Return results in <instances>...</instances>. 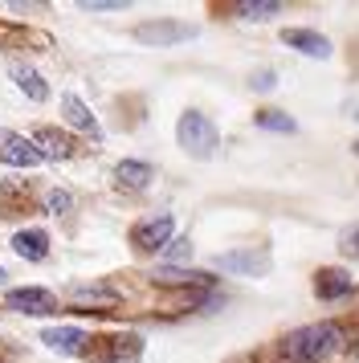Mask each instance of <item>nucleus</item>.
Returning <instances> with one entry per match:
<instances>
[{
    "label": "nucleus",
    "instance_id": "obj_1",
    "mask_svg": "<svg viewBox=\"0 0 359 363\" xmlns=\"http://www.w3.org/2000/svg\"><path fill=\"white\" fill-rule=\"evenodd\" d=\"M339 343H343V330L335 323H310V327H298L282 339V355L294 363H319Z\"/></svg>",
    "mask_w": 359,
    "mask_h": 363
},
{
    "label": "nucleus",
    "instance_id": "obj_2",
    "mask_svg": "<svg viewBox=\"0 0 359 363\" xmlns=\"http://www.w3.org/2000/svg\"><path fill=\"white\" fill-rule=\"evenodd\" d=\"M176 139L192 160H212V155H216V143H221V131H216V123H212L209 115L184 111L180 123H176Z\"/></svg>",
    "mask_w": 359,
    "mask_h": 363
},
{
    "label": "nucleus",
    "instance_id": "obj_3",
    "mask_svg": "<svg viewBox=\"0 0 359 363\" xmlns=\"http://www.w3.org/2000/svg\"><path fill=\"white\" fill-rule=\"evenodd\" d=\"M172 233H176V216L163 213V216H151V220H139L135 229H131V245L143 249V253H155L172 241Z\"/></svg>",
    "mask_w": 359,
    "mask_h": 363
},
{
    "label": "nucleus",
    "instance_id": "obj_4",
    "mask_svg": "<svg viewBox=\"0 0 359 363\" xmlns=\"http://www.w3.org/2000/svg\"><path fill=\"white\" fill-rule=\"evenodd\" d=\"M196 25H180V21H147L135 29V41L143 45H176V41H192Z\"/></svg>",
    "mask_w": 359,
    "mask_h": 363
},
{
    "label": "nucleus",
    "instance_id": "obj_5",
    "mask_svg": "<svg viewBox=\"0 0 359 363\" xmlns=\"http://www.w3.org/2000/svg\"><path fill=\"white\" fill-rule=\"evenodd\" d=\"M9 311L16 314H53L57 298L41 290V286H25V290H9Z\"/></svg>",
    "mask_w": 359,
    "mask_h": 363
},
{
    "label": "nucleus",
    "instance_id": "obj_6",
    "mask_svg": "<svg viewBox=\"0 0 359 363\" xmlns=\"http://www.w3.org/2000/svg\"><path fill=\"white\" fill-rule=\"evenodd\" d=\"M29 143L37 151V160H70L74 155V139L53 131V127H37V135H33Z\"/></svg>",
    "mask_w": 359,
    "mask_h": 363
},
{
    "label": "nucleus",
    "instance_id": "obj_7",
    "mask_svg": "<svg viewBox=\"0 0 359 363\" xmlns=\"http://www.w3.org/2000/svg\"><path fill=\"white\" fill-rule=\"evenodd\" d=\"M216 269L258 278V274H265V269H270V253H261V249H245V253H221V257H216Z\"/></svg>",
    "mask_w": 359,
    "mask_h": 363
},
{
    "label": "nucleus",
    "instance_id": "obj_8",
    "mask_svg": "<svg viewBox=\"0 0 359 363\" xmlns=\"http://www.w3.org/2000/svg\"><path fill=\"white\" fill-rule=\"evenodd\" d=\"M0 160H4L9 167H33L37 164V151H33V143L25 139V135L4 131L0 135Z\"/></svg>",
    "mask_w": 359,
    "mask_h": 363
},
{
    "label": "nucleus",
    "instance_id": "obj_9",
    "mask_svg": "<svg viewBox=\"0 0 359 363\" xmlns=\"http://www.w3.org/2000/svg\"><path fill=\"white\" fill-rule=\"evenodd\" d=\"M41 343H45L49 351H57V355H78L82 347H86V330H78V327H49V330H41Z\"/></svg>",
    "mask_w": 359,
    "mask_h": 363
},
{
    "label": "nucleus",
    "instance_id": "obj_10",
    "mask_svg": "<svg viewBox=\"0 0 359 363\" xmlns=\"http://www.w3.org/2000/svg\"><path fill=\"white\" fill-rule=\"evenodd\" d=\"M282 41L290 45V50L306 53V57H331V41L323 33H314V29H286Z\"/></svg>",
    "mask_w": 359,
    "mask_h": 363
},
{
    "label": "nucleus",
    "instance_id": "obj_11",
    "mask_svg": "<svg viewBox=\"0 0 359 363\" xmlns=\"http://www.w3.org/2000/svg\"><path fill=\"white\" fill-rule=\"evenodd\" d=\"M314 294L323 298V302L347 298L351 294V274H347V269H319V274H314Z\"/></svg>",
    "mask_w": 359,
    "mask_h": 363
},
{
    "label": "nucleus",
    "instance_id": "obj_12",
    "mask_svg": "<svg viewBox=\"0 0 359 363\" xmlns=\"http://www.w3.org/2000/svg\"><path fill=\"white\" fill-rule=\"evenodd\" d=\"M13 253L25 262H45L49 257V237L41 229H21L13 233Z\"/></svg>",
    "mask_w": 359,
    "mask_h": 363
},
{
    "label": "nucleus",
    "instance_id": "obj_13",
    "mask_svg": "<svg viewBox=\"0 0 359 363\" xmlns=\"http://www.w3.org/2000/svg\"><path fill=\"white\" fill-rule=\"evenodd\" d=\"M9 78H16V86H21L33 102H45L49 99V82L33 66H25V62H13V66H9Z\"/></svg>",
    "mask_w": 359,
    "mask_h": 363
},
{
    "label": "nucleus",
    "instance_id": "obj_14",
    "mask_svg": "<svg viewBox=\"0 0 359 363\" xmlns=\"http://www.w3.org/2000/svg\"><path fill=\"white\" fill-rule=\"evenodd\" d=\"M155 176V167L143 164V160H123V164L114 167V180L123 184V188H147Z\"/></svg>",
    "mask_w": 359,
    "mask_h": 363
},
{
    "label": "nucleus",
    "instance_id": "obj_15",
    "mask_svg": "<svg viewBox=\"0 0 359 363\" xmlns=\"http://www.w3.org/2000/svg\"><path fill=\"white\" fill-rule=\"evenodd\" d=\"M151 278L160 286H212V274H200V269H176V265H163Z\"/></svg>",
    "mask_w": 359,
    "mask_h": 363
},
{
    "label": "nucleus",
    "instance_id": "obj_16",
    "mask_svg": "<svg viewBox=\"0 0 359 363\" xmlns=\"http://www.w3.org/2000/svg\"><path fill=\"white\" fill-rule=\"evenodd\" d=\"M62 111H65V118L78 127V131H86V135H98V123H94V115H90V106L78 99V94H65L62 99Z\"/></svg>",
    "mask_w": 359,
    "mask_h": 363
},
{
    "label": "nucleus",
    "instance_id": "obj_17",
    "mask_svg": "<svg viewBox=\"0 0 359 363\" xmlns=\"http://www.w3.org/2000/svg\"><path fill=\"white\" fill-rule=\"evenodd\" d=\"M253 123H258L261 131H274V135H294V131H298V123H294L286 111H258Z\"/></svg>",
    "mask_w": 359,
    "mask_h": 363
},
{
    "label": "nucleus",
    "instance_id": "obj_18",
    "mask_svg": "<svg viewBox=\"0 0 359 363\" xmlns=\"http://www.w3.org/2000/svg\"><path fill=\"white\" fill-rule=\"evenodd\" d=\"M277 13H282L277 0H241V4H237V17H245V21H270V17H277Z\"/></svg>",
    "mask_w": 359,
    "mask_h": 363
},
{
    "label": "nucleus",
    "instance_id": "obj_19",
    "mask_svg": "<svg viewBox=\"0 0 359 363\" xmlns=\"http://www.w3.org/2000/svg\"><path fill=\"white\" fill-rule=\"evenodd\" d=\"M70 298H74V302H94V306H111V302H114L111 290H82V286H74Z\"/></svg>",
    "mask_w": 359,
    "mask_h": 363
},
{
    "label": "nucleus",
    "instance_id": "obj_20",
    "mask_svg": "<svg viewBox=\"0 0 359 363\" xmlns=\"http://www.w3.org/2000/svg\"><path fill=\"white\" fill-rule=\"evenodd\" d=\"M339 249L347 253V257H359V220H355V225H347V229L339 233Z\"/></svg>",
    "mask_w": 359,
    "mask_h": 363
},
{
    "label": "nucleus",
    "instance_id": "obj_21",
    "mask_svg": "<svg viewBox=\"0 0 359 363\" xmlns=\"http://www.w3.org/2000/svg\"><path fill=\"white\" fill-rule=\"evenodd\" d=\"M160 253L167 257V262H184V257H192V241H184V237H180V241H167Z\"/></svg>",
    "mask_w": 359,
    "mask_h": 363
},
{
    "label": "nucleus",
    "instance_id": "obj_22",
    "mask_svg": "<svg viewBox=\"0 0 359 363\" xmlns=\"http://www.w3.org/2000/svg\"><path fill=\"white\" fill-rule=\"evenodd\" d=\"M45 208H49V213H57V216H65L70 208H74V196H70V192H49Z\"/></svg>",
    "mask_w": 359,
    "mask_h": 363
},
{
    "label": "nucleus",
    "instance_id": "obj_23",
    "mask_svg": "<svg viewBox=\"0 0 359 363\" xmlns=\"http://www.w3.org/2000/svg\"><path fill=\"white\" fill-rule=\"evenodd\" d=\"M249 86H253V90H274V86H277V74H274V69H258V74L249 78Z\"/></svg>",
    "mask_w": 359,
    "mask_h": 363
},
{
    "label": "nucleus",
    "instance_id": "obj_24",
    "mask_svg": "<svg viewBox=\"0 0 359 363\" xmlns=\"http://www.w3.org/2000/svg\"><path fill=\"white\" fill-rule=\"evenodd\" d=\"M90 13H106V9H123V0H94V4H86Z\"/></svg>",
    "mask_w": 359,
    "mask_h": 363
},
{
    "label": "nucleus",
    "instance_id": "obj_25",
    "mask_svg": "<svg viewBox=\"0 0 359 363\" xmlns=\"http://www.w3.org/2000/svg\"><path fill=\"white\" fill-rule=\"evenodd\" d=\"M4 281H9V274H4V269H0V286H4Z\"/></svg>",
    "mask_w": 359,
    "mask_h": 363
},
{
    "label": "nucleus",
    "instance_id": "obj_26",
    "mask_svg": "<svg viewBox=\"0 0 359 363\" xmlns=\"http://www.w3.org/2000/svg\"><path fill=\"white\" fill-rule=\"evenodd\" d=\"M351 151H355V155H359V139H355V143H351Z\"/></svg>",
    "mask_w": 359,
    "mask_h": 363
}]
</instances>
